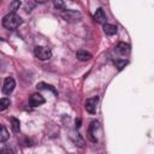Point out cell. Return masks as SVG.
<instances>
[{
  "label": "cell",
  "instance_id": "1",
  "mask_svg": "<svg viewBox=\"0 0 154 154\" xmlns=\"http://www.w3.org/2000/svg\"><path fill=\"white\" fill-rule=\"evenodd\" d=\"M20 24H22V18L14 12H11L2 18V25L8 30H14Z\"/></svg>",
  "mask_w": 154,
  "mask_h": 154
},
{
  "label": "cell",
  "instance_id": "2",
  "mask_svg": "<svg viewBox=\"0 0 154 154\" xmlns=\"http://www.w3.org/2000/svg\"><path fill=\"white\" fill-rule=\"evenodd\" d=\"M34 53L36 58L40 60H48L52 57V51L48 47H42V46H36L34 49Z\"/></svg>",
  "mask_w": 154,
  "mask_h": 154
},
{
  "label": "cell",
  "instance_id": "3",
  "mask_svg": "<svg viewBox=\"0 0 154 154\" xmlns=\"http://www.w3.org/2000/svg\"><path fill=\"white\" fill-rule=\"evenodd\" d=\"M61 17L66 20V22H77L81 19V13L75 11V10H65L61 12Z\"/></svg>",
  "mask_w": 154,
  "mask_h": 154
},
{
  "label": "cell",
  "instance_id": "4",
  "mask_svg": "<svg viewBox=\"0 0 154 154\" xmlns=\"http://www.w3.org/2000/svg\"><path fill=\"white\" fill-rule=\"evenodd\" d=\"M97 102H99V97L97 96H91V97L87 99V101H85V109H87V112H89L90 114L96 113Z\"/></svg>",
  "mask_w": 154,
  "mask_h": 154
},
{
  "label": "cell",
  "instance_id": "5",
  "mask_svg": "<svg viewBox=\"0 0 154 154\" xmlns=\"http://www.w3.org/2000/svg\"><path fill=\"white\" fill-rule=\"evenodd\" d=\"M14 87H16V81L12 77H7L4 82V85H2V93L5 95H10L13 91Z\"/></svg>",
  "mask_w": 154,
  "mask_h": 154
},
{
  "label": "cell",
  "instance_id": "6",
  "mask_svg": "<svg viewBox=\"0 0 154 154\" xmlns=\"http://www.w3.org/2000/svg\"><path fill=\"white\" fill-rule=\"evenodd\" d=\"M45 102H46L45 97H43L41 94H38V93H34V94H31L30 97H29V103H30V106H32V107H37V106H40V105H42V103H45Z\"/></svg>",
  "mask_w": 154,
  "mask_h": 154
},
{
  "label": "cell",
  "instance_id": "7",
  "mask_svg": "<svg viewBox=\"0 0 154 154\" xmlns=\"http://www.w3.org/2000/svg\"><path fill=\"white\" fill-rule=\"evenodd\" d=\"M94 19H95L97 23H100V24H106L107 17H106V14H105V12H103L102 8H97V10L95 11V13H94Z\"/></svg>",
  "mask_w": 154,
  "mask_h": 154
},
{
  "label": "cell",
  "instance_id": "8",
  "mask_svg": "<svg viewBox=\"0 0 154 154\" xmlns=\"http://www.w3.org/2000/svg\"><path fill=\"white\" fill-rule=\"evenodd\" d=\"M117 52H118L120 55H126V54H129V52H130V46H129L128 43H125V42H120V43H118V46H117Z\"/></svg>",
  "mask_w": 154,
  "mask_h": 154
},
{
  "label": "cell",
  "instance_id": "9",
  "mask_svg": "<svg viewBox=\"0 0 154 154\" xmlns=\"http://www.w3.org/2000/svg\"><path fill=\"white\" fill-rule=\"evenodd\" d=\"M99 128V123L97 122H91V124H90V126H89V131H88V135H89V138L93 141V142H96L97 140L94 137V135H96V130L95 129H97Z\"/></svg>",
  "mask_w": 154,
  "mask_h": 154
},
{
  "label": "cell",
  "instance_id": "10",
  "mask_svg": "<svg viewBox=\"0 0 154 154\" xmlns=\"http://www.w3.org/2000/svg\"><path fill=\"white\" fill-rule=\"evenodd\" d=\"M117 30H118V28L116 25H113V24H108V23L103 24V31H105L106 35L112 36V35L117 34Z\"/></svg>",
  "mask_w": 154,
  "mask_h": 154
},
{
  "label": "cell",
  "instance_id": "11",
  "mask_svg": "<svg viewBox=\"0 0 154 154\" xmlns=\"http://www.w3.org/2000/svg\"><path fill=\"white\" fill-rule=\"evenodd\" d=\"M76 57L81 61H88V60L91 59V54L89 52H87V51H78L76 53Z\"/></svg>",
  "mask_w": 154,
  "mask_h": 154
},
{
  "label": "cell",
  "instance_id": "12",
  "mask_svg": "<svg viewBox=\"0 0 154 154\" xmlns=\"http://www.w3.org/2000/svg\"><path fill=\"white\" fill-rule=\"evenodd\" d=\"M8 137H10V134H8L7 129H6L4 125L0 124V142H5V141H7Z\"/></svg>",
  "mask_w": 154,
  "mask_h": 154
},
{
  "label": "cell",
  "instance_id": "13",
  "mask_svg": "<svg viewBox=\"0 0 154 154\" xmlns=\"http://www.w3.org/2000/svg\"><path fill=\"white\" fill-rule=\"evenodd\" d=\"M11 128H12V131L13 132H19L20 130V123L17 118H11Z\"/></svg>",
  "mask_w": 154,
  "mask_h": 154
},
{
  "label": "cell",
  "instance_id": "14",
  "mask_svg": "<svg viewBox=\"0 0 154 154\" xmlns=\"http://www.w3.org/2000/svg\"><path fill=\"white\" fill-rule=\"evenodd\" d=\"M10 105H11V101H10L8 97H2V99H0V112L7 109Z\"/></svg>",
  "mask_w": 154,
  "mask_h": 154
},
{
  "label": "cell",
  "instance_id": "15",
  "mask_svg": "<svg viewBox=\"0 0 154 154\" xmlns=\"http://www.w3.org/2000/svg\"><path fill=\"white\" fill-rule=\"evenodd\" d=\"M128 64V61L126 60H124V59H119V60H114V65H116V67L118 69V70H122L125 65Z\"/></svg>",
  "mask_w": 154,
  "mask_h": 154
},
{
  "label": "cell",
  "instance_id": "16",
  "mask_svg": "<svg viewBox=\"0 0 154 154\" xmlns=\"http://www.w3.org/2000/svg\"><path fill=\"white\" fill-rule=\"evenodd\" d=\"M37 89H49V90H52L54 94H57V90H55L52 85L46 84V83H40V84H37Z\"/></svg>",
  "mask_w": 154,
  "mask_h": 154
},
{
  "label": "cell",
  "instance_id": "17",
  "mask_svg": "<svg viewBox=\"0 0 154 154\" xmlns=\"http://www.w3.org/2000/svg\"><path fill=\"white\" fill-rule=\"evenodd\" d=\"M0 154H16V152L12 148H4L0 150Z\"/></svg>",
  "mask_w": 154,
  "mask_h": 154
},
{
  "label": "cell",
  "instance_id": "18",
  "mask_svg": "<svg viewBox=\"0 0 154 154\" xmlns=\"http://www.w3.org/2000/svg\"><path fill=\"white\" fill-rule=\"evenodd\" d=\"M54 6H55L57 8L64 10V2H61V1H55V2H54Z\"/></svg>",
  "mask_w": 154,
  "mask_h": 154
}]
</instances>
